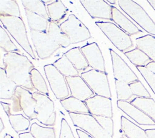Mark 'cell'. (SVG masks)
Returning <instances> with one entry per match:
<instances>
[{"mask_svg":"<svg viewBox=\"0 0 155 138\" xmlns=\"http://www.w3.org/2000/svg\"><path fill=\"white\" fill-rule=\"evenodd\" d=\"M64 55L67 57L78 71L83 70L89 66L79 47H73L67 51Z\"/></svg>","mask_w":155,"mask_h":138,"instance_id":"obj_25","label":"cell"},{"mask_svg":"<svg viewBox=\"0 0 155 138\" xmlns=\"http://www.w3.org/2000/svg\"><path fill=\"white\" fill-rule=\"evenodd\" d=\"M50 21L59 22L64 18L68 11L67 8L60 0H56L46 6Z\"/></svg>","mask_w":155,"mask_h":138,"instance_id":"obj_27","label":"cell"},{"mask_svg":"<svg viewBox=\"0 0 155 138\" xmlns=\"http://www.w3.org/2000/svg\"><path fill=\"white\" fill-rule=\"evenodd\" d=\"M59 138H75L70 125L64 118L61 119Z\"/></svg>","mask_w":155,"mask_h":138,"instance_id":"obj_40","label":"cell"},{"mask_svg":"<svg viewBox=\"0 0 155 138\" xmlns=\"http://www.w3.org/2000/svg\"><path fill=\"white\" fill-rule=\"evenodd\" d=\"M1 103L4 109V111H5L6 114H7L8 116H9L10 115L12 114H11V109H10V105L8 103H4L2 102H1Z\"/></svg>","mask_w":155,"mask_h":138,"instance_id":"obj_42","label":"cell"},{"mask_svg":"<svg viewBox=\"0 0 155 138\" xmlns=\"http://www.w3.org/2000/svg\"><path fill=\"white\" fill-rule=\"evenodd\" d=\"M106 2H110V4H116V2H117V1H116V0H107Z\"/></svg>","mask_w":155,"mask_h":138,"instance_id":"obj_49","label":"cell"},{"mask_svg":"<svg viewBox=\"0 0 155 138\" xmlns=\"http://www.w3.org/2000/svg\"><path fill=\"white\" fill-rule=\"evenodd\" d=\"M12 100L13 101L12 109L13 112L22 111L30 120L36 119L35 113L36 101L29 90L18 86Z\"/></svg>","mask_w":155,"mask_h":138,"instance_id":"obj_8","label":"cell"},{"mask_svg":"<svg viewBox=\"0 0 155 138\" xmlns=\"http://www.w3.org/2000/svg\"><path fill=\"white\" fill-rule=\"evenodd\" d=\"M120 8L145 31L155 35V22L139 4L132 0H119Z\"/></svg>","mask_w":155,"mask_h":138,"instance_id":"obj_3","label":"cell"},{"mask_svg":"<svg viewBox=\"0 0 155 138\" xmlns=\"http://www.w3.org/2000/svg\"><path fill=\"white\" fill-rule=\"evenodd\" d=\"M43 1V2L44 3V4H46L47 5H48V4H51V3H53V2H54L55 1H53V0H43L42 1Z\"/></svg>","mask_w":155,"mask_h":138,"instance_id":"obj_47","label":"cell"},{"mask_svg":"<svg viewBox=\"0 0 155 138\" xmlns=\"http://www.w3.org/2000/svg\"><path fill=\"white\" fill-rule=\"evenodd\" d=\"M44 70L50 88L56 98L59 100H62L68 97L69 91L65 76L53 64L45 65Z\"/></svg>","mask_w":155,"mask_h":138,"instance_id":"obj_10","label":"cell"},{"mask_svg":"<svg viewBox=\"0 0 155 138\" xmlns=\"http://www.w3.org/2000/svg\"><path fill=\"white\" fill-rule=\"evenodd\" d=\"M47 34L56 43L62 47H67L71 44L68 37L55 22L50 21L49 22Z\"/></svg>","mask_w":155,"mask_h":138,"instance_id":"obj_22","label":"cell"},{"mask_svg":"<svg viewBox=\"0 0 155 138\" xmlns=\"http://www.w3.org/2000/svg\"><path fill=\"white\" fill-rule=\"evenodd\" d=\"M129 85L133 95H136L137 97L151 98L150 94L145 88V87L143 85L140 81L137 80Z\"/></svg>","mask_w":155,"mask_h":138,"instance_id":"obj_37","label":"cell"},{"mask_svg":"<svg viewBox=\"0 0 155 138\" xmlns=\"http://www.w3.org/2000/svg\"><path fill=\"white\" fill-rule=\"evenodd\" d=\"M145 131L148 138H155V129H147Z\"/></svg>","mask_w":155,"mask_h":138,"instance_id":"obj_44","label":"cell"},{"mask_svg":"<svg viewBox=\"0 0 155 138\" xmlns=\"http://www.w3.org/2000/svg\"><path fill=\"white\" fill-rule=\"evenodd\" d=\"M30 35L38 56L41 59L50 57L61 46L56 43L47 34L30 30Z\"/></svg>","mask_w":155,"mask_h":138,"instance_id":"obj_11","label":"cell"},{"mask_svg":"<svg viewBox=\"0 0 155 138\" xmlns=\"http://www.w3.org/2000/svg\"><path fill=\"white\" fill-rule=\"evenodd\" d=\"M155 122V101L152 98L136 97L130 102Z\"/></svg>","mask_w":155,"mask_h":138,"instance_id":"obj_26","label":"cell"},{"mask_svg":"<svg viewBox=\"0 0 155 138\" xmlns=\"http://www.w3.org/2000/svg\"><path fill=\"white\" fill-rule=\"evenodd\" d=\"M95 24L119 50L125 52L133 47L130 35L114 23L96 21Z\"/></svg>","mask_w":155,"mask_h":138,"instance_id":"obj_4","label":"cell"},{"mask_svg":"<svg viewBox=\"0 0 155 138\" xmlns=\"http://www.w3.org/2000/svg\"><path fill=\"white\" fill-rule=\"evenodd\" d=\"M2 61L8 78L18 86L29 91L35 89L30 79V72L35 67L26 56L16 52L6 53L4 55Z\"/></svg>","mask_w":155,"mask_h":138,"instance_id":"obj_1","label":"cell"},{"mask_svg":"<svg viewBox=\"0 0 155 138\" xmlns=\"http://www.w3.org/2000/svg\"><path fill=\"white\" fill-rule=\"evenodd\" d=\"M147 2L152 7V8L155 10V0H148Z\"/></svg>","mask_w":155,"mask_h":138,"instance_id":"obj_46","label":"cell"},{"mask_svg":"<svg viewBox=\"0 0 155 138\" xmlns=\"http://www.w3.org/2000/svg\"><path fill=\"white\" fill-rule=\"evenodd\" d=\"M30 79L33 86L38 92L48 96L49 92L46 82L40 72L36 68L31 71Z\"/></svg>","mask_w":155,"mask_h":138,"instance_id":"obj_31","label":"cell"},{"mask_svg":"<svg viewBox=\"0 0 155 138\" xmlns=\"http://www.w3.org/2000/svg\"><path fill=\"white\" fill-rule=\"evenodd\" d=\"M81 77L96 95L111 98L107 73L92 69L81 73Z\"/></svg>","mask_w":155,"mask_h":138,"instance_id":"obj_9","label":"cell"},{"mask_svg":"<svg viewBox=\"0 0 155 138\" xmlns=\"http://www.w3.org/2000/svg\"><path fill=\"white\" fill-rule=\"evenodd\" d=\"M0 46L6 53L19 52L15 44L10 40L8 33L2 26L0 27Z\"/></svg>","mask_w":155,"mask_h":138,"instance_id":"obj_36","label":"cell"},{"mask_svg":"<svg viewBox=\"0 0 155 138\" xmlns=\"http://www.w3.org/2000/svg\"><path fill=\"white\" fill-rule=\"evenodd\" d=\"M0 123H1L0 132H2V131L4 129V123H3V122H2V119H1V118L0 119Z\"/></svg>","mask_w":155,"mask_h":138,"instance_id":"obj_48","label":"cell"},{"mask_svg":"<svg viewBox=\"0 0 155 138\" xmlns=\"http://www.w3.org/2000/svg\"><path fill=\"white\" fill-rule=\"evenodd\" d=\"M25 12L30 30L43 33H47V29L48 28V24L50 22L48 20L27 10H25Z\"/></svg>","mask_w":155,"mask_h":138,"instance_id":"obj_23","label":"cell"},{"mask_svg":"<svg viewBox=\"0 0 155 138\" xmlns=\"http://www.w3.org/2000/svg\"><path fill=\"white\" fill-rule=\"evenodd\" d=\"M65 77L72 97L85 102L94 96V93L81 76Z\"/></svg>","mask_w":155,"mask_h":138,"instance_id":"obj_16","label":"cell"},{"mask_svg":"<svg viewBox=\"0 0 155 138\" xmlns=\"http://www.w3.org/2000/svg\"><path fill=\"white\" fill-rule=\"evenodd\" d=\"M117 107L139 125H155V122L140 109L127 101H117Z\"/></svg>","mask_w":155,"mask_h":138,"instance_id":"obj_17","label":"cell"},{"mask_svg":"<svg viewBox=\"0 0 155 138\" xmlns=\"http://www.w3.org/2000/svg\"><path fill=\"white\" fill-rule=\"evenodd\" d=\"M115 86L117 100L127 101L133 95L129 84L115 80Z\"/></svg>","mask_w":155,"mask_h":138,"instance_id":"obj_35","label":"cell"},{"mask_svg":"<svg viewBox=\"0 0 155 138\" xmlns=\"http://www.w3.org/2000/svg\"><path fill=\"white\" fill-rule=\"evenodd\" d=\"M19 138H35L33 134L30 132H25L19 133L18 135Z\"/></svg>","mask_w":155,"mask_h":138,"instance_id":"obj_45","label":"cell"},{"mask_svg":"<svg viewBox=\"0 0 155 138\" xmlns=\"http://www.w3.org/2000/svg\"><path fill=\"white\" fill-rule=\"evenodd\" d=\"M121 129L128 138H148L145 131L125 116L120 117Z\"/></svg>","mask_w":155,"mask_h":138,"instance_id":"obj_21","label":"cell"},{"mask_svg":"<svg viewBox=\"0 0 155 138\" xmlns=\"http://www.w3.org/2000/svg\"><path fill=\"white\" fill-rule=\"evenodd\" d=\"M53 64L65 77H74L79 75L78 71L64 55L56 60Z\"/></svg>","mask_w":155,"mask_h":138,"instance_id":"obj_28","label":"cell"},{"mask_svg":"<svg viewBox=\"0 0 155 138\" xmlns=\"http://www.w3.org/2000/svg\"><path fill=\"white\" fill-rule=\"evenodd\" d=\"M8 117L12 127L16 133L26 131L29 128L30 121L22 114H11Z\"/></svg>","mask_w":155,"mask_h":138,"instance_id":"obj_32","label":"cell"},{"mask_svg":"<svg viewBox=\"0 0 155 138\" xmlns=\"http://www.w3.org/2000/svg\"><path fill=\"white\" fill-rule=\"evenodd\" d=\"M82 5L93 18L112 21V6L104 0H81Z\"/></svg>","mask_w":155,"mask_h":138,"instance_id":"obj_15","label":"cell"},{"mask_svg":"<svg viewBox=\"0 0 155 138\" xmlns=\"http://www.w3.org/2000/svg\"><path fill=\"white\" fill-rule=\"evenodd\" d=\"M111 16L112 21L128 35H133L142 32V31L133 22H131L116 7L113 6H112Z\"/></svg>","mask_w":155,"mask_h":138,"instance_id":"obj_18","label":"cell"},{"mask_svg":"<svg viewBox=\"0 0 155 138\" xmlns=\"http://www.w3.org/2000/svg\"><path fill=\"white\" fill-rule=\"evenodd\" d=\"M81 50L90 67L93 69L106 73L104 59L96 43L93 42L82 46L81 47Z\"/></svg>","mask_w":155,"mask_h":138,"instance_id":"obj_14","label":"cell"},{"mask_svg":"<svg viewBox=\"0 0 155 138\" xmlns=\"http://www.w3.org/2000/svg\"><path fill=\"white\" fill-rule=\"evenodd\" d=\"M132 64L136 66H145L151 60L141 50L135 48L124 53Z\"/></svg>","mask_w":155,"mask_h":138,"instance_id":"obj_30","label":"cell"},{"mask_svg":"<svg viewBox=\"0 0 155 138\" xmlns=\"http://www.w3.org/2000/svg\"><path fill=\"white\" fill-rule=\"evenodd\" d=\"M32 94L36 101L35 108L36 119L45 126H54L56 114L54 111L53 102L48 96L39 92H34Z\"/></svg>","mask_w":155,"mask_h":138,"instance_id":"obj_5","label":"cell"},{"mask_svg":"<svg viewBox=\"0 0 155 138\" xmlns=\"http://www.w3.org/2000/svg\"><path fill=\"white\" fill-rule=\"evenodd\" d=\"M59 26L68 37L70 44L81 43L91 38L88 29L74 14L69 15L67 19L61 23Z\"/></svg>","mask_w":155,"mask_h":138,"instance_id":"obj_6","label":"cell"},{"mask_svg":"<svg viewBox=\"0 0 155 138\" xmlns=\"http://www.w3.org/2000/svg\"><path fill=\"white\" fill-rule=\"evenodd\" d=\"M76 131L78 135L79 138H93L92 136H91L88 133H87L86 132L81 129L77 128L76 129Z\"/></svg>","mask_w":155,"mask_h":138,"instance_id":"obj_41","label":"cell"},{"mask_svg":"<svg viewBox=\"0 0 155 138\" xmlns=\"http://www.w3.org/2000/svg\"><path fill=\"white\" fill-rule=\"evenodd\" d=\"M113 75L115 80L130 84L139 80L138 77L125 61L113 49H110Z\"/></svg>","mask_w":155,"mask_h":138,"instance_id":"obj_12","label":"cell"},{"mask_svg":"<svg viewBox=\"0 0 155 138\" xmlns=\"http://www.w3.org/2000/svg\"><path fill=\"white\" fill-rule=\"evenodd\" d=\"M30 132L35 138H56L54 128L44 127L35 122L31 125Z\"/></svg>","mask_w":155,"mask_h":138,"instance_id":"obj_34","label":"cell"},{"mask_svg":"<svg viewBox=\"0 0 155 138\" xmlns=\"http://www.w3.org/2000/svg\"><path fill=\"white\" fill-rule=\"evenodd\" d=\"M0 20L12 37L19 45L33 59L36 57L29 43L24 22L21 17L11 16L0 15Z\"/></svg>","mask_w":155,"mask_h":138,"instance_id":"obj_2","label":"cell"},{"mask_svg":"<svg viewBox=\"0 0 155 138\" xmlns=\"http://www.w3.org/2000/svg\"><path fill=\"white\" fill-rule=\"evenodd\" d=\"M21 2L25 9L31 12L38 14L50 22L45 4L41 0H22Z\"/></svg>","mask_w":155,"mask_h":138,"instance_id":"obj_29","label":"cell"},{"mask_svg":"<svg viewBox=\"0 0 155 138\" xmlns=\"http://www.w3.org/2000/svg\"><path fill=\"white\" fill-rule=\"evenodd\" d=\"M18 85L8 78L5 69L0 68V98L12 99Z\"/></svg>","mask_w":155,"mask_h":138,"instance_id":"obj_19","label":"cell"},{"mask_svg":"<svg viewBox=\"0 0 155 138\" xmlns=\"http://www.w3.org/2000/svg\"><path fill=\"white\" fill-rule=\"evenodd\" d=\"M0 15L21 17L17 2L15 0H0Z\"/></svg>","mask_w":155,"mask_h":138,"instance_id":"obj_33","label":"cell"},{"mask_svg":"<svg viewBox=\"0 0 155 138\" xmlns=\"http://www.w3.org/2000/svg\"><path fill=\"white\" fill-rule=\"evenodd\" d=\"M145 67L151 72L155 74V62L154 61H150L149 63H148L145 66Z\"/></svg>","mask_w":155,"mask_h":138,"instance_id":"obj_43","label":"cell"},{"mask_svg":"<svg viewBox=\"0 0 155 138\" xmlns=\"http://www.w3.org/2000/svg\"><path fill=\"white\" fill-rule=\"evenodd\" d=\"M122 138H128L127 136H125V134H122Z\"/></svg>","mask_w":155,"mask_h":138,"instance_id":"obj_51","label":"cell"},{"mask_svg":"<svg viewBox=\"0 0 155 138\" xmlns=\"http://www.w3.org/2000/svg\"><path fill=\"white\" fill-rule=\"evenodd\" d=\"M99 124L109 135L113 137V120L112 118L104 116H94Z\"/></svg>","mask_w":155,"mask_h":138,"instance_id":"obj_38","label":"cell"},{"mask_svg":"<svg viewBox=\"0 0 155 138\" xmlns=\"http://www.w3.org/2000/svg\"><path fill=\"white\" fill-rule=\"evenodd\" d=\"M137 48L143 52L150 59L155 62V36L145 35L136 40Z\"/></svg>","mask_w":155,"mask_h":138,"instance_id":"obj_20","label":"cell"},{"mask_svg":"<svg viewBox=\"0 0 155 138\" xmlns=\"http://www.w3.org/2000/svg\"><path fill=\"white\" fill-rule=\"evenodd\" d=\"M85 103L89 110L90 114L94 116L113 117L111 98L96 95L87 99Z\"/></svg>","mask_w":155,"mask_h":138,"instance_id":"obj_13","label":"cell"},{"mask_svg":"<svg viewBox=\"0 0 155 138\" xmlns=\"http://www.w3.org/2000/svg\"><path fill=\"white\" fill-rule=\"evenodd\" d=\"M68 114L75 126L84 131L93 138H113L104 130L93 116L74 112H68Z\"/></svg>","mask_w":155,"mask_h":138,"instance_id":"obj_7","label":"cell"},{"mask_svg":"<svg viewBox=\"0 0 155 138\" xmlns=\"http://www.w3.org/2000/svg\"><path fill=\"white\" fill-rule=\"evenodd\" d=\"M4 138H13L11 135L8 134H5Z\"/></svg>","mask_w":155,"mask_h":138,"instance_id":"obj_50","label":"cell"},{"mask_svg":"<svg viewBox=\"0 0 155 138\" xmlns=\"http://www.w3.org/2000/svg\"><path fill=\"white\" fill-rule=\"evenodd\" d=\"M136 68L155 94V74L148 71L145 66H136Z\"/></svg>","mask_w":155,"mask_h":138,"instance_id":"obj_39","label":"cell"},{"mask_svg":"<svg viewBox=\"0 0 155 138\" xmlns=\"http://www.w3.org/2000/svg\"><path fill=\"white\" fill-rule=\"evenodd\" d=\"M60 103L65 109L68 112L90 114L89 110L85 102L72 96L60 100Z\"/></svg>","mask_w":155,"mask_h":138,"instance_id":"obj_24","label":"cell"}]
</instances>
